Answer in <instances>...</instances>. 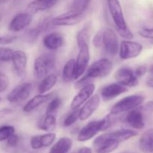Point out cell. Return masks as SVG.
Returning a JSON list of instances; mask_svg holds the SVG:
<instances>
[{
	"mask_svg": "<svg viewBox=\"0 0 153 153\" xmlns=\"http://www.w3.org/2000/svg\"><path fill=\"white\" fill-rule=\"evenodd\" d=\"M143 50V46L137 42L131 40H123L119 48L120 58L123 60H129L138 57Z\"/></svg>",
	"mask_w": 153,
	"mask_h": 153,
	"instance_id": "5",
	"label": "cell"
},
{
	"mask_svg": "<svg viewBox=\"0 0 153 153\" xmlns=\"http://www.w3.org/2000/svg\"><path fill=\"white\" fill-rule=\"evenodd\" d=\"M72 111H73L69 114L64 120V123L63 124L65 127H69L70 126L73 125L79 119V108Z\"/></svg>",
	"mask_w": 153,
	"mask_h": 153,
	"instance_id": "34",
	"label": "cell"
},
{
	"mask_svg": "<svg viewBox=\"0 0 153 153\" xmlns=\"http://www.w3.org/2000/svg\"><path fill=\"white\" fill-rule=\"evenodd\" d=\"M76 76V60L70 59L67 61L63 68L62 79L65 82H70L75 79Z\"/></svg>",
	"mask_w": 153,
	"mask_h": 153,
	"instance_id": "27",
	"label": "cell"
},
{
	"mask_svg": "<svg viewBox=\"0 0 153 153\" xmlns=\"http://www.w3.org/2000/svg\"><path fill=\"white\" fill-rule=\"evenodd\" d=\"M92 80V78H91L90 76H88V75L85 74V76H82V78H79V79H78V80L76 81V82L74 85L75 88L78 90L82 89V88H85V86H87L88 85L91 84Z\"/></svg>",
	"mask_w": 153,
	"mask_h": 153,
	"instance_id": "36",
	"label": "cell"
},
{
	"mask_svg": "<svg viewBox=\"0 0 153 153\" xmlns=\"http://www.w3.org/2000/svg\"><path fill=\"white\" fill-rule=\"evenodd\" d=\"M121 153H131V152H121Z\"/></svg>",
	"mask_w": 153,
	"mask_h": 153,
	"instance_id": "51",
	"label": "cell"
},
{
	"mask_svg": "<svg viewBox=\"0 0 153 153\" xmlns=\"http://www.w3.org/2000/svg\"><path fill=\"white\" fill-rule=\"evenodd\" d=\"M56 117L52 114H45L39 118L37 121V127L39 129L47 132H52L56 128Z\"/></svg>",
	"mask_w": 153,
	"mask_h": 153,
	"instance_id": "22",
	"label": "cell"
},
{
	"mask_svg": "<svg viewBox=\"0 0 153 153\" xmlns=\"http://www.w3.org/2000/svg\"><path fill=\"white\" fill-rule=\"evenodd\" d=\"M125 122L135 129H143L145 126L143 113L139 109H137V108L128 111L126 115Z\"/></svg>",
	"mask_w": 153,
	"mask_h": 153,
	"instance_id": "18",
	"label": "cell"
},
{
	"mask_svg": "<svg viewBox=\"0 0 153 153\" xmlns=\"http://www.w3.org/2000/svg\"><path fill=\"white\" fill-rule=\"evenodd\" d=\"M112 69L113 63L111 60L108 58H101L96 61L88 67L86 75L93 79L96 78L107 77L111 73Z\"/></svg>",
	"mask_w": 153,
	"mask_h": 153,
	"instance_id": "3",
	"label": "cell"
},
{
	"mask_svg": "<svg viewBox=\"0 0 153 153\" xmlns=\"http://www.w3.org/2000/svg\"><path fill=\"white\" fill-rule=\"evenodd\" d=\"M79 48V54L76 61L75 79H78L85 73L88 69L90 61V49L88 44H84Z\"/></svg>",
	"mask_w": 153,
	"mask_h": 153,
	"instance_id": "10",
	"label": "cell"
},
{
	"mask_svg": "<svg viewBox=\"0 0 153 153\" xmlns=\"http://www.w3.org/2000/svg\"><path fill=\"white\" fill-rule=\"evenodd\" d=\"M57 0H34L27 5V12L31 14L44 11L55 5Z\"/></svg>",
	"mask_w": 153,
	"mask_h": 153,
	"instance_id": "21",
	"label": "cell"
},
{
	"mask_svg": "<svg viewBox=\"0 0 153 153\" xmlns=\"http://www.w3.org/2000/svg\"><path fill=\"white\" fill-rule=\"evenodd\" d=\"M33 86L30 82H23L13 88L7 96V100L10 103H17L27 100L32 92Z\"/></svg>",
	"mask_w": 153,
	"mask_h": 153,
	"instance_id": "8",
	"label": "cell"
},
{
	"mask_svg": "<svg viewBox=\"0 0 153 153\" xmlns=\"http://www.w3.org/2000/svg\"><path fill=\"white\" fill-rule=\"evenodd\" d=\"M57 81H58V76L55 73H49V75L43 78L37 88L39 94H44L49 92L56 85Z\"/></svg>",
	"mask_w": 153,
	"mask_h": 153,
	"instance_id": "24",
	"label": "cell"
},
{
	"mask_svg": "<svg viewBox=\"0 0 153 153\" xmlns=\"http://www.w3.org/2000/svg\"><path fill=\"white\" fill-rule=\"evenodd\" d=\"M9 79L4 73H0V93H3L8 88Z\"/></svg>",
	"mask_w": 153,
	"mask_h": 153,
	"instance_id": "37",
	"label": "cell"
},
{
	"mask_svg": "<svg viewBox=\"0 0 153 153\" xmlns=\"http://www.w3.org/2000/svg\"><path fill=\"white\" fill-rule=\"evenodd\" d=\"M52 25V19H51V18H47V19H46H46H43V20L40 22V24L37 25V27L40 28V31H41L42 32H43V31H46V30L49 28V25Z\"/></svg>",
	"mask_w": 153,
	"mask_h": 153,
	"instance_id": "42",
	"label": "cell"
},
{
	"mask_svg": "<svg viewBox=\"0 0 153 153\" xmlns=\"http://www.w3.org/2000/svg\"><path fill=\"white\" fill-rule=\"evenodd\" d=\"M146 108H147L148 109H149V110L153 111V101L148 103V104L146 105Z\"/></svg>",
	"mask_w": 153,
	"mask_h": 153,
	"instance_id": "49",
	"label": "cell"
},
{
	"mask_svg": "<svg viewBox=\"0 0 153 153\" xmlns=\"http://www.w3.org/2000/svg\"><path fill=\"white\" fill-rule=\"evenodd\" d=\"M95 85L91 83L85 86V88L79 90V93L75 96L70 104V108L72 110L80 108L81 106L85 104L92 97L95 91Z\"/></svg>",
	"mask_w": 153,
	"mask_h": 153,
	"instance_id": "14",
	"label": "cell"
},
{
	"mask_svg": "<svg viewBox=\"0 0 153 153\" xmlns=\"http://www.w3.org/2000/svg\"><path fill=\"white\" fill-rule=\"evenodd\" d=\"M102 131V120H94L88 123L83 127L78 134L77 140L79 142H85L94 138L99 132Z\"/></svg>",
	"mask_w": 153,
	"mask_h": 153,
	"instance_id": "12",
	"label": "cell"
},
{
	"mask_svg": "<svg viewBox=\"0 0 153 153\" xmlns=\"http://www.w3.org/2000/svg\"><path fill=\"white\" fill-rule=\"evenodd\" d=\"M62 104V101L59 97H55L50 100L46 109V114H54L59 109Z\"/></svg>",
	"mask_w": 153,
	"mask_h": 153,
	"instance_id": "31",
	"label": "cell"
},
{
	"mask_svg": "<svg viewBox=\"0 0 153 153\" xmlns=\"http://www.w3.org/2000/svg\"><path fill=\"white\" fill-rule=\"evenodd\" d=\"M77 153H92V149L89 147H82Z\"/></svg>",
	"mask_w": 153,
	"mask_h": 153,
	"instance_id": "47",
	"label": "cell"
},
{
	"mask_svg": "<svg viewBox=\"0 0 153 153\" xmlns=\"http://www.w3.org/2000/svg\"><path fill=\"white\" fill-rule=\"evenodd\" d=\"M105 52L111 57L116 56L119 52L120 43L116 31L112 28H106L102 33V44Z\"/></svg>",
	"mask_w": 153,
	"mask_h": 153,
	"instance_id": "4",
	"label": "cell"
},
{
	"mask_svg": "<svg viewBox=\"0 0 153 153\" xmlns=\"http://www.w3.org/2000/svg\"><path fill=\"white\" fill-rule=\"evenodd\" d=\"M92 0H73L70 10L77 13L84 14Z\"/></svg>",
	"mask_w": 153,
	"mask_h": 153,
	"instance_id": "29",
	"label": "cell"
},
{
	"mask_svg": "<svg viewBox=\"0 0 153 153\" xmlns=\"http://www.w3.org/2000/svg\"><path fill=\"white\" fill-rule=\"evenodd\" d=\"M88 40H89V27L86 25L78 32L76 36L78 46L80 47L84 44H88Z\"/></svg>",
	"mask_w": 153,
	"mask_h": 153,
	"instance_id": "30",
	"label": "cell"
},
{
	"mask_svg": "<svg viewBox=\"0 0 153 153\" xmlns=\"http://www.w3.org/2000/svg\"><path fill=\"white\" fill-rule=\"evenodd\" d=\"M117 82L126 87H135L139 84V78L134 73V70L129 67H121L115 73Z\"/></svg>",
	"mask_w": 153,
	"mask_h": 153,
	"instance_id": "9",
	"label": "cell"
},
{
	"mask_svg": "<svg viewBox=\"0 0 153 153\" xmlns=\"http://www.w3.org/2000/svg\"><path fill=\"white\" fill-rule=\"evenodd\" d=\"M146 85H147L149 88H153V71H152V74L148 78L147 81H146Z\"/></svg>",
	"mask_w": 153,
	"mask_h": 153,
	"instance_id": "48",
	"label": "cell"
},
{
	"mask_svg": "<svg viewBox=\"0 0 153 153\" xmlns=\"http://www.w3.org/2000/svg\"><path fill=\"white\" fill-rule=\"evenodd\" d=\"M64 37L58 32H52L46 34L43 38V45L49 50H57L64 44Z\"/></svg>",
	"mask_w": 153,
	"mask_h": 153,
	"instance_id": "19",
	"label": "cell"
},
{
	"mask_svg": "<svg viewBox=\"0 0 153 153\" xmlns=\"http://www.w3.org/2000/svg\"><path fill=\"white\" fill-rule=\"evenodd\" d=\"M83 16L84 14L75 13L70 10L52 18V24L56 26H72L79 23L83 19Z\"/></svg>",
	"mask_w": 153,
	"mask_h": 153,
	"instance_id": "11",
	"label": "cell"
},
{
	"mask_svg": "<svg viewBox=\"0 0 153 153\" xmlns=\"http://www.w3.org/2000/svg\"><path fill=\"white\" fill-rule=\"evenodd\" d=\"M19 142V138L16 134H13L10 137H8V139L7 140V145L9 146H11V147H15L18 145Z\"/></svg>",
	"mask_w": 153,
	"mask_h": 153,
	"instance_id": "45",
	"label": "cell"
},
{
	"mask_svg": "<svg viewBox=\"0 0 153 153\" xmlns=\"http://www.w3.org/2000/svg\"><path fill=\"white\" fill-rule=\"evenodd\" d=\"M14 132L15 128L12 126L4 125L0 126V142L7 140Z\"/></svg>",
	"mask_w": 153,
	"mask_h": 153,
	"instance_id": "32",
	"label": "cell"
},
{
	"mask_svg": "<svg viewBox=\"0 0 153 153\" xmlns=\"http://www.w3.org/2000/svg\"><path fill=\"white\" fill-rule=\"evenodd\" d=\"M140 37L146 39H153V28H144L139 31Z\"/></svg>",
	"mask_w": 153,
	"mask_h": 153,
	"instance_id": "40",
	"label": "cell"
},
{
	"mask_svg": "<svg viewBox=\"0 0 153 153\" xmlns=\"http://www.w3.org/2000/svg\"><path fill=\"white\" fill-rule=\"evenodd\" d=\"M56 139V134L53 132H48L46 134L40 135V143L42 147H49Z\"/></svg>",
	"mask_w": 153,
	"mask_h": 153,
	"instance_id": "33",
	"label": "cell"
},
{
	"mask_svg": "<svg viewBox=\"0 0 153 153\" xmlns=\"http://www.w3.org/2000/svg\"><path fill=\"white\" fill-rule=\"evenodd\" d=\"M100 97L98 94L93 95L81 108H79V120L82 121L89 119L98 109L100 105Z\"/></svg>",
	"mask_w": 153,
	"mask_h": 153,
	"instance_id": "15",
	"label": "cell"
},
{
	"mask_svg": "<svg viewBox=\"0 0 153 153\" xmlns=\"http://www.w3.org/2000/svg\"><path fill=\"white\" fill-rule=\"evenodd\" d=\"M146 70H147V67H146V66L140 65L136 68V70H134V73H135V75L137 76V77L140 78L146 73Z\"/></svg>",
	"mask_w": 153,
	"mask_h": 153,
	"instance_id": "46",
	"label": "cell"
},
{
	"mask_svg": "<svg viewBox=\"0 0 153 153\" xmlns=\"http://www.w3.org/2000/svg\"><path fill=\"white\" fill-rule=\"evenodd\" d=\"M107 3L109 12L115 25V28L126 29L128 28L120 0H107Z\"/></svg>",
	"mask_w": 153,
	"mask_h": 153,
	"instance_id": "6",
	"label": "cell"
},
{
	"mask_svg": "<svg viewBox=\"0 0 153 153\" xmlns=\"http://www.w3.org/2000/svg\"><path fill=\"white\" fill-rule=\"evenodd\" d=\"M117 33H118V34L121 36L123 38L126 39V40H131L134 37V35H133V33L131 32V30L128 28H126V29H119V28H116Z\"/></svg>",
	"mask_w": 153,
	"mask_h": 153,
	"instance_id": "38",
	"label": "cell"
},
{
	"mask_svg": "<svg viewBox=\"0 0 153 153\" xmlns=\"http://www.w3.org/2000/svg\"><path fill=\"white\" fill-rule=\"evenodd\" d=\"M140 149L144 153H153V128L146 130L139 140Z\"/></svg>",
	"mask_w": 153,
	"mask_h": 153,
	"instance_id": "23",
	"label": "cell"
},
{
	"mask_svg": "<svg viewBox=\"0 0 153 153\" xmlns=\"http://www.w3.org/2000/svg\"><path fill=\"white\" fill-rule=\"evenodd\" d=\"M137 134H137V131H134V130L128 129V128H122V129L117 130V131H111V132H108L98 136L94 140L93 144L105 140H116L119 143H121V142L129 140L131 137H135Z\"/></svg>",
	"mask_w": 153,
	"mask_h": 153,
	"instance_id": "7",
	"label": "cell"
},
{
	"mask_svg": "<svg viewBox=\"0 0 153 153\" xmlns=\"http://www.w3.org/2000/svg\"><path fill=\"white\" fill-rule=\"evenodd\" d=\"M42 31L37 26L35 28H28L22 34V41L28 44H33L38 39Z\"/></svg>",
	"mask_w": 153,
	"mask_h": 153,
	"instance_id": "28",
	"label": "cell"
},
{
	"mask_svg": "<svg viewBox=\"0 0 153 153\" xmlns=\"http://www.w3.org/2000/svg\"><path fill=\"white\" fill-rule=\"evenodd\" d=\"M13 50L8 47H0V61L8 62L10 61L13 56Z\"/></svg>",
	"mask_w": 153,
	"mask_h": 153,
	"instance_id": "35",
	"label": "cell"
},
{
	"mask_svg": "<svg viewBox=\"0 0 153 153\" xmlns=\"http://www.w3.org/2000/svg\"><path fill=\"white\" fill-rule=\"evenodd\" d=\"M11 61L16 75L19 77L23 76L26 72L28 62V56L26 53L22 50L13 51Z\"/></svg>",
	"mask_w": 153,
	"mask_h": 153,
	"instance_id": "17",
	"label": "cell"
},
{
	"mask_svg": "<svg viewBox=\"0 0 153 153\" xmlns=\"http://www.w3.org/2000/svg\"><path fill=\"white\" fill-rule=\"evenodd\" d=\"M119 142L113 140H105L99 143H94L97 153H110L116 150L119 146Z\"/></svg>",
	"mask_w": 153,
	"mask_h": 153,
	"instance_id": "26",
	"label": "cell"
},
{
	"mask_svg": "<svg viewBox=\"0 0 153 153\" xmlns=\"http://www.w3.org/2000/svg\"><path fill=\"white\" fill-rule=\"evenodd\" d=\"M1 19H2V16H1V15L0 14V21L1 20Z\"/></svg>",
	"mask_w": 153,
	"mask_h": 153,
	"instance_id": "50",
	"label": "cell"
},
{
	"mask_svg": "<svg viewBox=\"0 0 153 153\" xmlns=\"http://www.w3.org/2000/svg\"><path fill=\"white\" fill-rule=\"evenodd\" d=\"M1 100H2V99H1V97H0V102H1Z\"/></svg>",
	"mask_w": 153,
	"mask_h": 153,
	"instance_id": "52",
	"label": "cell"
},
{
	"mask_svg": "<svg viewBox=\"0 0 153 153\" xmlns=\"http://www.w3.org/2000/svg\"><path fill=\"white\" fill-rule=\"evenodd\" d=\"M31 148L34 149H39L42 148L41 143H40V135H35L31 137Z\"/></svg>",
	"mask_w": 153,
	"mask_h": 153,
	"instance_id": "44",
	"label": "cell"
},
{
	"mask_svg": "<svg viewBox=\"0 0 153 153\" xmlns=\"http://www.w3.org/2000/svg\"><path fill=\"white\" fill-rule=\"evenodd\" d=\"M145 97L140 94L127 96L118 101L111 109L110 114L117 115L119 114L128 112L132 109L139 107L144 102Z\"/></svg>",
	"mask_w": 153,
	"mask_h": 153,
	"instance_id": "2",
	"label": "cell"
},
{
	"mask_svg": "<svg viewBox=\"0 0 153 153\" xmlns=\"http://www.w3.org/2000/svg\"><path fill=\"white\" fill-rule=\"evenodd\" d=\"M56 64V55L52 52L42 54L34 62V74L37 79H42L51 73Z\"/></svg>",
	"mask_w": 153,
	"mask_h": 153,
	"instance_id": "1",
	"label": "cell"
},
{
	"mask_svg": "<svg viewBox=\"0 0 153 153\" xmlns=\"http://www.w3.org/2000/svg\"><path fill=\"white\" fill-rule=\"evenodd\" d=\"M32 14L28 12L19 13L15 15L8 25L9 31L19 32L28 26L32 22Z\"/></svg>",
	"mask_w": 153,
	"mask_h": 153,
	"instance_id": "13",
	"label": "cell"
},
{
	"mask_svg": "<svg viewBox=\"0 0 153 153\" xmlns=\"http://www.w3.org/2000/svg\"><path fill=\"white\" fill-rule=\"evenodd\" d=\"M73 146V140L67 137H61L51 148L49 153H68Z\"/></svg>",
	"mask_w": 153,
	"mask_h": 153,
	"instance_id": "25",
	"label": "cell"
},
{
	"mask_svg": "<svg viewBox=\"0 0 153 153\" xmlns=\"http://www.w3.org/2000/svg\"><path fill=\"white\" fill-rule=\"evenodd\" d=\"M16 40V36H1L0 37V45L10 44Z\"/></svg>",
	"mask_w": 153,
	"mask_h": 153,
	"instance_id": "43",
	"label": "cell"
},
{
	"mask_svg": "<svg viewBox=\"0 0 153 153\" xmlns=\"http://www.w3.org/2000/svg\"><path fill=\"white\" fill-rule=\"evenodd\" d=\"M51 99H52V94H38V95L33 97L24 105L23 111L26 113L33 111L37 108L40 107V105L49 101Z\"/></svg>",
	"mask_w": 153,
	"mask_h": 153,
	"instance_id": "20",
	"label": "cell"
},
{
	"mask_svg": "<svg viewBox=\"0 0 153 153\" xmlns=\"http://www.w3.org/2000/svg\"><path fill=\"white\" fill-rule=\"evenodd\" d=\"M102 120V131H105L108 129L112 125V120L111 114L106 115L105 117H103Z\"/></svg>",
	"mask_w": 153,
	"mask_h": 153,
	"instance_id": "39",
	"label": "cell"
},
{
	"mask_svg": "<svg viewBox=\"0 0 153 153\" xmlns=\"http://www.w3.org/2000/svg\"><path fill=\"white\" fill-rule=\"evenodd\" d=\"M102 33L103 31H100L95 34L93 40V44L96 48H99L102 44Z\"/></svg>",
	"mask_w": 153,
	"mask_h": 153,
	"instance_id": "41",
	"label": "cell"
},
{
	"mask_svg": "<svg viewBox=\"0 0 153 153\" xmlns=\"http://www.w3.org/2000/svg\"><path fill=\"white\" fill-rule=\"evenodd\" d=\"M128 91L127 87L120 85L118 82L111 83L103 87L101 90L102 97L105 101H110L116 97H119L121 94H125Z\"/></svg>",
	"mask_w": 153,
	"mask_h": 153,
	"instance_id": "16",
	"label": "cell"
}]
</instances>
